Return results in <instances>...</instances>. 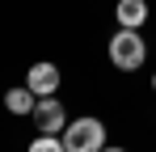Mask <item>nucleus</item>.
<instances>
[{
    "instance_id": "nucleus-1",
    "label": "nucleus",
    "mask_w": 156,
    "mask_h": 152,
    "mask_svg": "<svg viewBox=\"0 0 156 152\" xmlns=\"http://www.w3.org/2000/svg\"><path fill=\"white\" fill-rule=\"evenodd\" d=\"M110 59H114L118 72H135V68L148 59V47H144L139 30H118V34L110 38Z\"/></svg>"
},
{
    "instance_id": "nucleus-2",
    "label": "nucleus",
    "mask_w": 156,
    "mask_h": 152,
    "mask_svg": "<svg viewBox=\"0 0 156 152\" xmlns=\"http://www.w3.org/2000/svg\"><path fill=\"white\" fill-rule=\"evenodd\" d=\"M63 148L68 152H101L105 148V127L101 118H76L63 131Z\"/></svg>"
},
{
    "instance_id": "nucleus-3",
    "label": "nucleus",
    "mask_w": 156,
    "mask_h": 152,
    "mask_svg": "<svg viewBox=\"0 0 156 152\" xmlns=\"http://www.w3.org/2000/svg\"><path fill=\"white\" fill-rule=\"evenodd\" d=\"M34 123H38V131H42V135H59V131H68L63 106H59L55 97H42L38 106H34Z\"/></svg>"
},
{
    "instance_id": "nucleus-4",
    "label": "nucleus",
    "mask_w": 156,
    "mask_h": 152,
    "mask_svg": "<svg viewBox=\"0 0 156 152\" xmlns=\"http://www.w3.org/2000/svg\"><path fill=\"white\" fill-rule=\"evenodd\" d=\"M26 89L34 97H55V89H59V68H55V63H34L26 72Z\"/></svg>"
},
{
    "instance_id": "nucleus-5",
    "label": "nucleus",
    "mask_w": 156,
    "mask_h": 152,
    "mask_svg": "<svg viewBox=\"0 0 156 152\" xmlns=\"http://www.w3.org/2000/svg\"><path fill=\"white\" fill-rule=\"evenodd\" d=\"M118 21H122V30H139L148 21V4L144 0H118Z\"/></svg>"
},
{
    "instance_id": "nucleus-6",
    "label": "nucleus",
    "mask_w": 156,
    "mask_h": 152,
    "mask_svg": "<svg viewBox=\"0 0 156 152\" xmlns=\"http://www.w3.org/2000/svg\"><path fill=\"white\" fill-rule=\"evenodd\" d=\"M4 106H9L13 114H34V106H38V101H34V93H30L26 85H21V89H9V97H4Z\"/></svg>"
},
{
    "instance_id": "nucleus-7",
    "label": "nucleus",
    "mask_w": 156,
    "mask_h": 152,
    "mask_svg": "<svg viewBox=\"0 0 156 152\" xmlns=\"http://www.w3.org/2000/svg\"><path fill=\"white\" fill-rule=\"evenodd\" d=\"M30 152H68V148H63V139H55V135H38V139L30 144Z\"/></svg>"
},
{
    "instance_id": "nucleus-8",
    "label": "nucleus",
    "mask_w": 156,
    "mask_h": 152,
    "mask_svg": "<svg viewBox=\"0 0 156 152\" xmlns=\"http://www.w3.org/2000/svg\"><path fill=\"white\" fill-rule=\"evenodd\" d=\"M101 152H122V148H101Z\"/></svg>"
},
{
    "instance_id": "nucleus-9",
    "label": "nucleus",
    "mask_w": 156,
    "mask_h": 152,
    "mask_svg": "<svg viewBox=\"0 0 156 152\" xmlns=\"http://www.w3.org/2000/svg\"><path fill=\"white\" fill-rule=\"evenodd\" d=\"M152 89H156V76H152Z\"/></svg>"
}]
</instances>
